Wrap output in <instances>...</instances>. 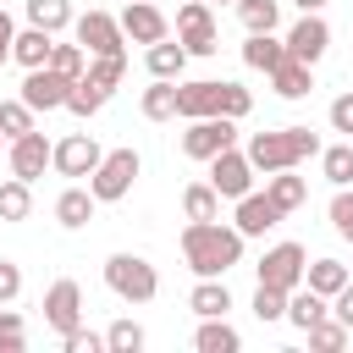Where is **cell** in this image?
I'll return each mask as SVG.
<instances>
[{"mask_svg":"<svg viewBox=\"0 0 353 353\" xmlns=\"http://www.w3.org/2000/svg\"><path fill=\"white\" fill-rule=\"evenodd\" d=\"M44 325H50L55 336H66V331L83 325V287H77L72 276H61V281L44 292Z\"/></svg>","mask_w":353,"mask_h":353,"instance_id":"obj_13","label":"cell"},{"mask_svg":"<svg viewBox=\"0 0 353 353\" xmlns=\"http://www.w3.org/2000/svg\"><path fill=\"white\" fill-rule=\"evenodd\" d=\"M143 116L149 121H176V83L171 77H154L143 88Z\"/></svg>","mask_w":353,"mask_h":353,"instance_id":"obj_28","label":"cell"},{"mask_svg":"<svg viewBox=\"0 0 353 353\" xmlns=\"http://www.w3.org/2000/svg\"><path fill=\"white\" fill-rule=\"evenodd\" d=\"M66 94H72V77H61L55 66H33L22 77V99L33 110H66Z\"/></svg>","mask_w":353,"mask_h":353,"instance_id":"obj_16","label":"cell"},{"mask_svg":"<svg viewBox=\"0 0 353 353\" xmlns=\"http://www.w3.org/2000/svg\"><path fill=\"white\" fill-rule=\"evenodd\" d=\"M210 6H237V0H210Z\"/></svg>","mask_w":353,"mask_h":353,"instance_id":"obj_49","label":"cell"},{"mask_svg":"<svg viewBox=\"0 0 353 353\" xmlns=\"http://www.w3.org/2000/svg\"><path fill=\"white\" fill-rule=\"evenodd\" d=\"M265 193L276 199V210H281V215H292V210H303L309 182H303V176H298V165H292V171H270V176H265Z\"/></svg>","mask_w":353,"mask_h":353,"instance_id":"obj_22","label":"cell"},{"mask_svg":"<svg viewBox=\"0 0 353 353\" xmlns=\"http://www.w3.org/2000/svg\"><path fill=\"white\" fill-rule=\"evenodd\" d=\"M105 287L121 298V303H149L160 292V276L143 254H110L105 259Z\"/></svg>","mask_w":353,"mask_h":353,"instance_id":"obj_4","label":"cell"},{"mask_svg":"<svg viewBox=\"0 0 353 353\" xmlns=\"http://www.w3.org/2000/svg\"><path fill=\"white\" fill-rule=\"evenodd\" d=\"M6 143H11V138H6V132H0V149H6Z\"/></svg>","mask_w":353,"mask_h":353,"instance_id":"obj_50","label":"cell"},{"mask_svg":"<svg viewBox=\"0 0 353 353\" xmlns=\"http://www.w3.org/2000/svg\"><path fill=\"white\" fill-rule=\"evenodd\" d=\"M28 210H33V182L6 176L0 182V221H28Z\"/></svg>","mask_w":353,"mask_h":353,"instance_id":"obj_30","label":"cell"},{"mask_svg":"<svg viewBox=\"0 0 353 353\" xmlns=\"http://www.w3.org/2000/svg\"><path fill=\"white\" fill-rule=\"evenodd\" d=\"M6 160H11V176L39 182V176H44V165L55 160V143L33 127V132H22V138H11V143H6Z\"/></svg>","mask_w":353,"mask_h":353,"instance_id":"obj_12","label":"cell"},{"mask_svg":"<svg viewBox=\"0 0 353 353\" xmlns=\"http://www.w3.org/2000/svg\"><path fill=\"white\" fill-rule=\"evenodd\" d=\"M325 314H331V298H320L314 287H292V292H287V320H292L298 331H309V325L325 320Z\"/></svg>","mask_w":353,"mask_h":353,"instance_id":"obj_26","label":"cell"},{"mask_svg":"<svg viewBox=\"0 0 353 353\" xmlns=\"http://www.w3.org/2000/svg\"><path fill=\"white\" fill-rule=\"evenodd\" d=\"M17 292H22V270L11 259H0V303H17Z\"/></svg>","mask_w":353,"mask_h":353,"instance_id":"obj_45","label":"cell"},{"mask_svg":"<svg viewBox=\"0 0 353 353\" xmlns=\"http://www.w3.org/2000/svg\"><path fill=\"white\" fill-rule=\"evenodd\" d=\"M188 309H193L199 320H215V314H226V309H232L226 276H199V287L188 292Z\"/></svg>","mask_w":353,"mask_h":353,"instance_id":"obj_21","label":"cell"},{"mask_svg":"<svg viewBox=\"0 0 353 353\" xmlns=\"http://www.w3.org/2000/svg\"><path fill=\"white\" fill-rule=\"evenodd\" d=\"M50 66H55L61 77H72V83H77V77L88 72V50H83V44H55V55H50Z\"/></svg>","mask_w":353,"mask_h":353,"instance_id":"obj_38","label":"cell"},{"mask_svg":"<svg viewBox=\"0 0 353 353\" xmlns=\"http://www.w3.org/2000/svg\"><path fill=\"white\" fill-rule=\"evenodd\" d=\"M121 33L132 39V44H160V39H171V22H165V11L160 6H149V0H127L121 6Z\"/></svg>","mask_w":353,"mask_h":353,"instance_id":"obj_14","label":"cell"},{"mask_svg":"<svg viewBox=\"0 0 353 353\" xmlns=\"http://www.w3.org/2000/svg\"><path fill=\"white\" fill-rule=\"evenodd\" d=\"M248 110H254V94L243 83H226V77L176 83V116L182 121H199V116H232V121H243Z\"/></svg>","mask_w":353,"mask_h":353,"instance_id":"obj_2","label":"cell"},{"mask_svg":"<svg viewBox=\"0 0 353 353\" xmlns=\"http://www.w3.org/2000/svg\"><path fill=\"white\" fill-rule=\"evenodd\" d=\"M303 336H309V347H314V353H342V347L353 342V331H347V325H342L336 314H325V320H314V325H309Z\"/></svg>","mask_w":353,"mask_h":353,"instance_id":"obj_29","label":"cell"},{"mask_svg":"<svg viewBox=\"0 0 353 353\" xmlns=\"http://www.w3.org/2000/svg\"><path fill=\"white\" fill-rule=\"evenodd\" d=\"M182 259L193 276H226L232 265H243V232L215 221H188L182 226Z\"/></svg>","mask_w":353,"mask_h":353,"instance_id":"obj_1","label":"cell"},{"mask_svg":"<svg viewBox=\"0 0 353 353\" xmlns=\"http://www.w3.org/2000/svg\"><path fill=\"white\" fill-rule=\"evenodd\" d=\"M325 50H331V28H325V17H320V11H303V17L287 28V55L314 66Z\"/></svg>","mask_w":353,"mask_h":353,"instance_id":"obj_15","label":"cell"},{"mask_svg":"<svg viewBox=\"0 0 353 353\" xmlns=\"http://www.w3.org/2000/svg\"><path fill=\"white\" fill-rule=\"evenodd\" d=\"M94 204H99V199H94V188L72 182V188L55 199V221H61L66 232H77V226H88V221H94Z\"/></svg>","mask_w":353,"mask_h":353,"instance_id":"obj_20","label":"cell"},{"mask_svg":"<svg viewBox=\"0 0 353 353\" xmlns=\"http://www.w3.org/2000/svg\"><path fill=\"white\" fill-rule=\"evenodd\" d=\"M281 221H287V215L276 210L270 193H243V199H237V232H243V237H265V232L281 226Z\"/></svg>","mask_w":353,"mask_h":353,"instance_id":"obj_17","label":"cell"},{"mask_svg":"<svg viewBox=\"0 0 353 353\" xmlns=\"http://www.w3.org/2000/svg\"><path fill=\"white\" fill-rule=\"evenodd\" d=\"M143 66H149V77H171V83H182V72H188V44L176 39H160V44H149L143 50Z\"/></svg>","mask_w":353,"mask_h":353,"instance_id":"obj_19","label":"cell"},{"mask_svg":"<svg viewBox=\"0 0 353 353\" xmlns=\"http://www.w3.org/2000/svg\"><path fill=\"white\" fill-rule=\"evenodd\" d=\"M347 281H353V270L342 259H309V270H303V287H314L320 298H336Z\"/></svg>","mask_w":353,"mask_h":353,"instance_id":"obj_25","label":"cell"},{"mask_svg":"<svg viewBox=\"0 0 353 353\" xmlns=\"http://www.w3.org/2000/svg\"><path fill=\"white\" fill-rule=\"evenodd\" d=\"M320 132H309V127H276V132H254L248 138V160H254V171H292V165H303V160H320Z\"/></svg>","mask_w":353,"mask_h":353,"instance_id":"obj_3","label":"cell"},{"mask_svg":"<svg viewBox=\"0 0 353 353\" xmlns=\"http://www.w3.org/2000/svg\"><path fill=\"white\" fill-rule=\"evenodd\" d=\"M105 347H110V353H138V347H143V325H138V320H116V325L105 331Z\"/></svg>","mask_w":353,"mask_h":353,"instance_id":"obj_40","label":"cell"},{"mask_svg":"<svg viewBox=\"0 0 353 353\" xmlns=\"http://www.w3.org/2000/svg\"><path fill=\"white\" fill-rule=\"evenodd\" d=\"M99 160H105V149H99V138L94 132H66L61 143H55V171L61 176H72V182H83V176H94L99 171Z\"/></svg>","mask_w":353,"mask_h":353,"instance_id":"obj_9","label":"cell"},{"mask_svg":"<svg viewBox=\"0 0 353 353\" xmlns=\"http://www.w3.org/2000/svg\"><path fill=\"white\" fill-rule=\"evenodd\" d=\"M254 314H259L265 325H270V320H287V292L259 281V287H254Z\"/></svg>","mask_w":353,"mask_h":353,"instance_id":"obj_39","label":"cell"},{"mask_svg":"<svg viewBox=\"0 0 353 353\" xmlns=\"http://www.w3.org/2000/svg\"><path fill=\"white\" fill-rule=\"evenodd\" d=\"M138 171H143L138 149H110V154L99 160V171L88 176V188H94V199H99V204H116V199H127V193H132Z\"/></svg>","mask_w":353,"mask_h":353,"instance_id":"obj_5","label":"cell"},{"mask_svg":"<svg viewBox=\"0 0 353 353\" xmlns=\"http://www.w3.org/2000/svg\"><path fill=\"white\" fill-rule=\"evenodd\" d=\"M121 77H127V50H121V55H88V83H99V88L110 94Z\"/></svg>","mask_w":353,"mask_h":353,"instance_id":"obj_36","label":"cell"},{"mask_svg":"<svg viewBox=\"0 0 353 353\" xmlns=\"http://www.w3.org/2000/svg\"><path fill=\"white\" fill-rule=\"evenodd\" d=\"M303 270H309L303 243H276V248H265V259H259V281H265V287H281V292L303 287Z\"/></svg>","mask_w":353,"mask_h":353,"instance_id":"obj_11","label":"cell"},{"mask_svg":"<svg viewBox=\"0 0 353 353\" xmlns=\"http://www.w3.org/2000/svg\"><path fill=\"white\" fill-rule=\"evenodd\" d=\"M105 99H110V94H105L99 83H88V72H83V77L72 83V94H66V110L88 121V116H99V110H105Z\"/></svg>","mask_w":353,"mask_h":353,"instance_id":"obj_33","label":"cell"},{"mask_svg":"<svg viewBox=\"0 0 353 353\" xmlns=\"http://www.w3.org/2000/svg\"><path fill=\"white\" fill-rule=\"evenodd\" d=\"M237 143V121L232 116H199V121H188V132H182V154L188 160H215L221 149H232Z\"/></svg>","mask_w":353,"mask_h":353,"instance_id":"obj_6","label":"cell"},{"mask_svg":"<svg viewBox=\"0 0 353 353\" xmlns=\"http://www.w3.org/2000/svg\"><path fill=\"white\" fill-rule=\"evenodd\" d=\"M298 11H325V0H292Z\"/></svg>","mask_w":353,"mask_h":353,"instance_id":"obj_48","label":"cell"},{"mask_svg":"<svg viewBox=\"0 0 353 353\" xmlns=\"http://www.w3.org/2000/svg\"><path fill=\"white\" fill-rule=\"evenodd\" d=\"M325 116H331V132H342V138H353V88H347V94H336Z\"/></svg>","mask_w":353,"mask_h":353,"instance_id":"obj_43","label":"cell"},{"mask_svg":"<svg viewBox=\"0 0 353 353\" xmlns=\"http://www.w3.org/2000/svg\"><path fill=\"white\" fill-rule=\"evenodd\" d=\"M237 22H243L248 33H276L281 0H237Z\"/></svg>","mask_w":353,"mask_h":353,"instance_id":"obj_31","label":"cell"},{"mask_svg":"<svg viewBox=\"0 0 353 353\" xmlns=\"http://www.w3.org/2000/svg\"><path fill=\"white\" fill-rule=\"evenodd\" d=\"M176 39L188 44V55H215V50H221L215 6H210V0H182V6H176Z\"/></svg>","mask_w":353,"mask_h":353,"instance_id":"obj_7","label":"cell"},{"mask_svg":"<svg viewBox=\"0 0 353 353\" xmlns=\"http://www.w3.org/2000/svg\"><path fill=\"white\" fill-rule=\"evenodd\" d=\"M0 132H6V138L33 132V105H28V99H0Z\"/></svg>","mask_w":353,"mask_h":353,"instance_id":"obj_37","label":"cell"},{"mask_svg":"<svg viewBox=\"0 0 353 353\" xmlns=\"http://www.w3.org/2000/svg\"><path fill=\"white\" fill-rule=\"evenodd\" d=\"M210 182H215V193L221 199H243V193H254V160H248V149H221L215 160H210Z\"/></svg>","mask_w":353,"mask_h":353,"instance_id":"obj_10","label":"cell"},{"mask_svg":"<svg viewBox=\"0 0 353 353\" xmlns=\"http://www.w3.org/2000/svg\"><path fill=\"white\" fill-rule=\"evenodd\" d=\"M22 347H28V325H22L17 309L0 303V353H22Z\"/></svg>","mask_w":353,"mask_h":353,"instance_id":"obj_41","label":"cell"},{"mask_svg":"<svg viewBox=\"0 0 353 353\" xmlns=\"http://www.w3.org/2000/svg\"><path fill=\"white\" fill-rule=\"evenodd\" d=\"M193 347H199V353H237L243 336H237V325H226V314H215V320H199Z\"/></svg>","mask_w":353,"mask_h":353,"instance_id":"obj_27","label":"cell"},{"mask_svg":"<svg viewBox=\"0 0 353 353\" xmlns=\"http://www.w3.org/2000/svg\"><path fill=\"white\" fill-rule=\"evenodd\" d=\"M72 28H77V44L88 55H121L127 50L121 17H110V11H83V17H72Z\"/></svg>","mask_w":353,"mask_h":353,"instance_id":"obj_8","label":"cell"},{"mask_svg":"<svg viewBox=\"0 0 353 353\" xmlns=\"http://www.w3.org/2000/svg\"><path fill=\"white\" fill-rule=\"evenodd\" d=\"M243 61L254 66V72H276L281 61H287V39H276V33H248V44H243Z\"/></svg>","mask_w":353,"mask_h":353,"instance_id":"obj_23","label":"cell"},{"mask_svg":"<svg viewBox=\"0 0 353 353\" xmlns=\"http://www.w3.org/2000/svg\"><path fill=\"white\" fill-rule=\"evenodd\" d=\"M28 22H33V28L61 33V28L72 22V0H28Z\"/></svg>","mask_w":353,"mask_h":353,"instance_id":"obj_35","label":"cell"},{"mask_svg":"<svg viewBox=\"0 0 353 353\" xmlns=\"http://www.w3.org/2000/svg\"><path fill=\"white\" fill-rule=\"evenodd\" d=\"M331 226H336L342 243H353V188H336V199H331Z\"/></svg>","mask_w":353,"mask_h":353,"instance_id":"obj_42","label":"cell"},{"mask_svg":"<svg viewBox=\"0 0 353 353\" xmlns=\"http://www.w3.org/2000/svg\"><path fill=\"white\" fill-rule=\"evenodd\" d=\"M320 176H325L331 188H353V143L320 149Z\"/></svg>","mask_w":353,"mask_h":353,"instance_id":"obj_32","label":"cell"},{"mask_svg":"<svg viewBox=\"0 0 353 353\" xmlns=\"http://www.w3.org/2000/svg\"><path fill=\"white\" fill-rule=\"evenodd\" d=\"M182 210H188V221H215V215H221V193H215V182H193V188H182Z\"/></svg>","mask_w":353,"mask_h":353,"instance_id":"obj_34","label":"cell"},{"mask_svg":"<svg viewBox=\"0 0 353 353\" xmlns=\"http://www.w3.org/2000/svg\"><path fill=\"white\" fill-rule=\"evenodd\" d=\"M61 347H66V353H99V347H105V336H94L88 325H77V331H66V336H61Z\"/></svg>","mask_w":353,"mask_h":353,"instance_id":"obj_44","label":"cell"},{"mask_svg":"<svg viewBox=\"0 0 353 353\" xmlns=\"http://www.w3.org/2000/svg\"><path fill=\"white\" fill-rule=\"evenodd\" d=\"M270 88H276L281 99H303V94L314 88V66H309V61H292V55H287V61H281V66L270 72Z\"/></svg>","mask_w":353,"mask_h":353,"instance_id":"obj_24","label":"cell"},{"mask_svg":"<svg viewBox=\"0 0 353 353\" xmlns=\"http://www.w3.org/2000/svg\"><path fill=\"white\" fill-rule=\"evenodd\" d=\"M11 39H17V22H11V11H0V66L11 61Z\"/></svg>","mask_w":353,"mask_h":353,"instance_id":"obj_47","label":"cell"},{"mask_svg":"<svg viewBox=\"0 0 353 353\" xmlns=\"http://www.w3.org/2000/svg\"><path fill=\"white\" fill-rule=\"evenodd\" d=\"M331 314H336V320H342V325L353 331V281H347V287H342V292L331 298Z\"/></svg>","mask_w":353,"mask_h":353,"instance_id":"obj_46","label":"cell"},{"mask_svg":"<svg viewBox=\"0 0 353 353\" xmlns=\"http://www.w3.org/2000/svg\"><path fill=\"white\" fill-rule=\"evenodd\" d=\"M50 55H55V33L50 28H22L17 39H11V61L22 66V72H33V66H50Z\"/></svg>","mask_w":353,"mask_h":353,"instance_id":"obj_18","label":"cell"}]
</instances>
